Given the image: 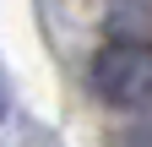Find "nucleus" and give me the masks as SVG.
<instances>
[{
  "label": "nucleus",
  "instance_id": "1",
  "mask_svg": "<svg viewBox=\"0 0 152 147\" xmlns=\"http://www.w3.org/2000/svg\"><path fill=\"white\" fill-rule=\"evenodd\" d=\"M92 93L109 109L147 115L152 109V38H114L92 54Z\"/></svg>",
  "mask_w": 152,
  "mask_h": 147
},
{
  "label": "nucleus",
  "instance_id": "2",
  "mask_svg": "<svg viewBox=\"0 0 152 147\" xmlns=\"http://www.w3.org/2000/svg\"><path fill=\"white\" fill-rule=\"evenodd\" d=\"M147 147H152V136H147Z\"/></svg>",
  "mask_w": 152,
  "mask_h": 147
}]
</instances>
